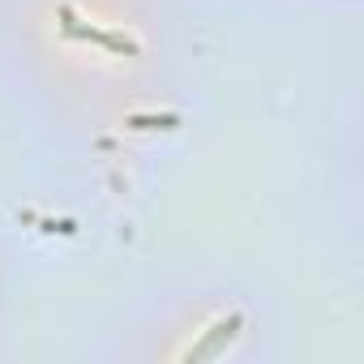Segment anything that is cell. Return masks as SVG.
Wrapping results in <instances>:
<instances>
[{
	"label": "cell",
	"instance_id": "1",
	"mask_svg": "<svg viewBox=\"0 0 364 364\" xmlns=\"http://www.w3.org/2000/svg\"><path fill=\"white\" fill-rule=\"evenodd\" d=\"M0 73L43 120L107 129L176 90L180 39L154 0H0Z\"/></svg>",
	"mask_w": 364,
	"mask_h": 364
},
{
	"label": "cell",
	"instance_id": "3",
	"mask_svg": "<svg viewBox=\"0 0 364 364\" xmlns=\"http://www.w3.org/2000/svg\"><path fill=\"white\" fill-rule=\"evenodd\" d=\"M18 279H22V257L14 249V240L0 228V334H5L9 317H14V300H18Z\"/></svg>",
	"mask_w": 364,
	"mask_h": 364
},
{
	"label": "cell",
	"instance_id": "4",
	"mask_svg": "<svg viewBox=\"0 0 364 364\" xmlns=\"http://www.w3.org/2000/svg\"><path fill=\"white\" fill-rule=\"evenodd\" d=\"M245 5L270 18H317V14H343L355 0H245Z\"/></svg>",
	"mask_w": 364,
	"mask_h": 364
},
{
	"label": "cell",
	"instance_id": "2",
	"mask_svg": "<svg viewBox=\"0 0 364 364\" xmlns=\"http://www.w3.org/2000/svg\"><path fill=\"white\" fill-rule=\"evenodd\" d=\"M90 355L103 364H279L287 309L236 262H185L141 283Z\"/></svg>",
	"mask_w": 364,
	"mask_h": 364
},
{
	"label": "cell",
	"instance_id": "5",
	"mask_svg": "<svg viewBox=\"0 0 364 364\" xmlns=\"http://www.w3.org/2000/svg\"><path fill=\"white\" fill-rule=\"evenodd\" d=\"M154 5H167V9H176V5H198V0H154Z\"/></svg>",
	"mask_w": 364,
	"mask_h": 364
}]
</instances>
